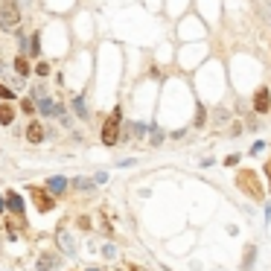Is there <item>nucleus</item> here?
<instances>
[{
	"mask_svg": "<svg viewBox=\"0 0 271 271\" xmlns=\"http://www.w3.org/2000/svg\"><path fill=\"white\" fill-rule=\"evenodd\" d=\"M236 187H239L248 198H257V201L266 195V190H263V184H260V178H257L254 169H242V172H236Z\"/></svg>",
	"mask_w": 271,
	"mask_h": 271,
	"instance_id": "1",
	"label": "nucleus"
},
{
	"mask_svg": "<svg viewBox=\"0 0 271 271\" xmlns=\"http://www.w3.org/2000/svg\"><path fill=\"white\" fill-rule=\"evenodd\" d=\"M18 24H21V6H18V0H3L0 3V30L12 32Z\"/></svg>",
	"mask_w": 271,
	"mask_h": 271,
	"instance_id": "2",
	"label": "nucleus"
},
{
	"mask_svg": "<svg viewBox=\"0 0 271 271\" xmlns=\"http://www.w3.org/2000/svg\"><path fill=\"white\" fill-rule=\"evenodd\" d=\"M120 122H122V111H120V108H114V111H111V117H108L105 125H102V143H105V146H117Z\"/></svg>",
	"mask_w": 271,
	"mask_h": 271,
	"instance_id": "3",
	"label": "nucleus"
},
{
	"mask_svg": "<svg viewBox=\"0 0 271 271\" xmlns=\"http://www.w3.org/2000/svg\"><path fill=\"white\" fill-rule=\"evenodd\" d=\"M30 193H32L35 207H38L41 213H50V210H53V204H56V201H53V195H50V193H44L41 187H30Z\"/></svg>",
	"mask_w": 271,
	"mask_h": 271,
	"instance_id": "4",
	"label": "nucleus"
},
{
	"mask_svg": "<svg viewBox=\"0 0 271 271\" xmlns=\"http://www.w3.org/2000/svg\"><path fill=\"white\" fill-rule=\"evenodd\" d=\"M6 207L15 213V216H24V198H21L18 193H9V195H6Z\"/></svg>",
	"mask_w": 271,
	"mask_h": 271,
	"instance_id": "5",
	"label": "nucleus"
},
{
	"mask_svg": "<svg viewBox=\"0 0 271 271\" xmlns=\"http://www.w3.org/2000/svg\"><path fill=\"white\" fill-rule=\"evenodd\" d=\"M271 99H269V90L266 88H257V96H254V108L257 111H269Z\"/></svg>",
	"mask_w": 271,
	"mask_h": 271,
	"instance_id": "6",
	"label": "nucleus"
},
{
	"mask_svg": "<svg viewBox=\"0 0 271 271\" xmlns=\"http://www.w3.org/2000/svg\"><path fill=\"white\" fill-rule=\"evenodd\" d=\"M59 245H61V251H64V254H70V257L76 254V239H73L70 233H64V231L59 233Z\"/></svg>",
	"mask_w": 271,
	"mask_h": 271,
	"instance_id": "7",
	"label": "nucleus"
},
{
	"mask_svg": "<svg viewBox=\"0 0 271 271\" xmlns=\"http://www.w3.org/2000/svg\"><path fill=\"white\" fill-rule=\"evenodd\" d=\"M27 140L30 143H41L44 140V125L41 122H32L30 128H27Z\"/></svg>",
	"mask_w": 271,
	"mask_h": 271,
	"instance_id": "8",
	"label": "nucleus"
},
{
	"mask_svg": "<svg viewBox=\"0 0 271 271\" xmlns=\"http://www.w3.org/2000/svg\"><path fill=\"white\" fill-rule=\"evenodd\" d=\"M59 263H61V260L56 257V254H44V257L38 260V271H53Z\"/></svg>",
	"mask_w": 271,
	"mask_h": 271,
	"instance_id": "9",
	"label": "nucleus"
},
{
	"mask_svg": "<svg viewBox=\"0 0 271 271\" xmlns=\"http://www.w3.org/2000/svg\"><path fill=\"white\" fill-rule=\"evenodd\" d=\"M47 190L53 193V195H61L64 190H67V178H61V175H56V178L47 181Z\"/></svg>",
	"mask_w": 271,
	"mask_h": 271,
	"instance_id": "10",
	"label": "nucleus"
},
{
	"mask_svg": "<svg viewBox=\"0 0 271 271\" xmlns=\"http://www.w3.org/2000/svg\"><path fill=\"white\" fill-rule=\"evenodd\" d=\"M12 120H15V111H12V105L0 102V125H9Z\"/></svg>",
	"mask_w": 271,
	"mask_h": 271,
	"instance_id": "11",
	"label": "nucleus"
},
{
	"mask_svg": "<svg viewBox=\"0 0 271 271\" xmlns=\"http://www.w3.org/2000/svg\"><path fill=\"white\" fill-rule=\"evenodd\" d=\"M254 257H257V248H254V245H248V248H245V260H242V269H251V266H254Z\"/></svg>",
	"mask_w": 271,
	"mask_h": 271,
	"instance_id": "12",
	"label": "nucleus"
},
{
	"mask_svg": "<svg viewBox=\"0 0 271 271\" xmlns=\"http://www.w3.org/2000/svg\"><path fill=\"white\" fill-rule=\"evenodd\" d=\"M15 70H18V73H21V79H24V76L30 73V61L24 59V56H18V59H15Z\"/></svg>",
	"mask_w": 271,
	"mask_h": 271,
	"instance_id": "13",
	"label": "nucleus"
},
{
	"mask_svg": "<svg viewBox=\"0 0 271 271\" xmlns=\"http://www.w3.org/2000/svg\"><path fill=\"white\" fill-rule=\"evenodd\" d=\"M38 108H41V114H47V117H50V114H59V108H56L50 99H41V105H38Z\"/></svg>",
	"mask_w": 271,
	"mask_h": 271,
	"instance_id": "14",
	"label": "nucleus"
},
{
	"mask_svg": "<svg viewBox=\"0 0 271 271\" xmlns=\"http://www.w3.org/2000/svg\"><path fill=\"white\" fill-rule=\"evenodd\" d=\"M73 187L85 193V190H93V181H90V178H73Z\"/></svg>",
	"mask_w": 271,
	"mask_h": 271,
	"instance_id": "15",
	"label": "nucleus"
},
{
	"mask_svg": "<svg viewBox=\"0 0 271 271\" xmlns=\"http://www.w3.org/2000/svg\"><path fill=\"white\" fill-rule=\"evenodd\" d=\"M30 47H32V50H30L32 56H38V53H41V38H38V32H35V35H32V41H30Z\"/></svg>",
	"mask_w": 271,
	"mask_h": 271,
	"instance_id": "16",
	"label": "nucleus"
},
{
	"mask_svg": "<svg viewBox=\"0 0 271 271\" xmlns=\"http://www.w3.org/2000/svg\"><path fill=\"white\" fill-rule=\"evenodd\" d=\"M76 111H79L82 117H88V111H85V102H82V96H76Z\"/></svg>",
	"mask_w": 271,
	"mask_h": 271,
	"instance_id": "17",
	"label": "nucleus"
},
{
	"mask_svg": "<svg viewBox=\"0 0 271 271\" xmlns=\"http://www.w3.org/2000/svg\"><path fill=\"white\" fill-rule=\"evenodd\" d=\"M0 99H12V90H9V88H3V85H0Z\"/></svg>",
	"mask_w": 271,
	"mask_h": 271,
	"instance_id": "18",
	"label": "nucleus"
},
{
	"mask_svg": "<svg viewBox=\"0 0 271 271\" xmlns=\"http://www.w3.org/2000/svg\"><path fill=\"white\" fill-rule=\"evenodd\" d=\"M50 73V64H38V76H47Z\"/></svg>",
	"mask_w": 271,
	"mask_h": 271,
	"instance_id": "19",
	"label": "nucleus"
},
{
	"mask_svg": "<svg viewBox=\"0 0 271 271\" xmlns=\"http://www.w3.org/2000/svg\"><path fill=\"white\" fill-rule=\"evenodd\" d=\"M225 163H228V166H236V163H239V155H231V157H228Z\"/></svg>",
	"mask_w": 271,
	"mask_h": 271,
	"instance_id": "20",
	"label": "nucleus"
},
{
	"mask_svg": "<svg viewBox=\"0 0 271 271\" xmlns=\"http://www.w3.org/2000/svg\"><path fill=\"white\" fill-rule=\"evenodd\" d=\"M266 149V143H254V146H251V155H257V152H263Z\"/></svg>",
	"mask_w": 271,
	"mask_h": 271,
	"instance_id": "21",
	"label": "nucleus"
},
{
	"mask_svg": "<svg viewBox=\"0 0 271 271\" xmlns=\"http://www.w3.org/2000/svg\"><path fill=\"white\" fill-rule=\"evenodd\" d=\"M266 172H269V181H271V157H269V163H266Z\"/></svg>",
	"mask_w": 271,
	"mask_h": 271,
	"instance_id": "22",
	"label": "nucleus"
},
{
	"mask_svg": "<svg viewBox=\"0 0 271 271\" xmlns=\"http://www.w3.org/2000/svg\"><path fill=\"white\" fill-rule=\"evenodd\" d=\"M3 207H6V201H3V198H0V213H3Z\"/></svg>",
	"mask_w": 271,
	"mask_h": 271,
	"instance_id": "23",
	"label": "nucleus"
},
{
	"mask_svg": "<svg viewBox=\"0 0 271 271\" xmlns=\"http://www.w3.org/2000/svg\"><path fill=\"white\" fill-rule=\"evenodd\" d=\"M88 271H102V269H88Z\"/></svg>",
	"mask_w": 271,
	"mask_h": 271,
	"instance_id": "24",
	"label": "nucleus"
}]
</instances>
